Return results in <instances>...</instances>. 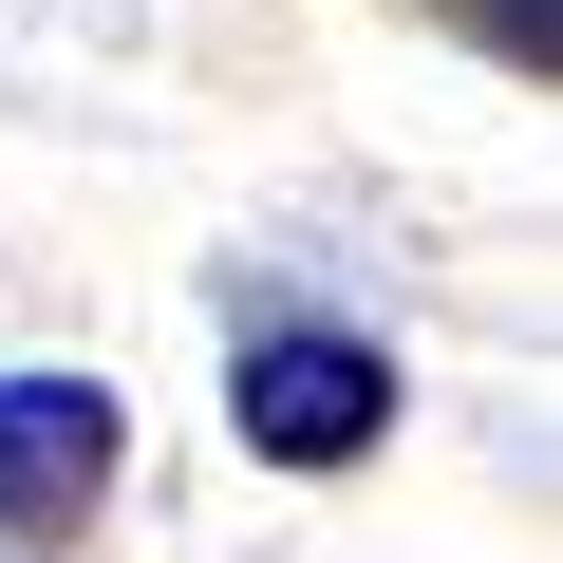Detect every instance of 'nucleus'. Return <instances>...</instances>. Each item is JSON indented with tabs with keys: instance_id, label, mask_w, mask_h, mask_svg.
<instances>
[{
	"instance_id": "nucleus-1",
	"label": "nucleus",
	"mask_w": 563,
	"mask_h": 563,
	"mask_svg": "<svg viewBox=\"0 0 563 563\" xmlns=\"http://www.w3.org/2000/svg\"><path fill=\"white\" fill-rule=\"evenodd\" d=\"M225 432L263 451V470H357L376 432H395V357L357 339V320H244V357H225Z\"/></svg>"
},
{
	"instance_id": "nucleus-2",
	"label": "nucleus",
	"mask_w": 563,
	"mask_h": 563,
	"mask_svg": "<svg viewBox=\"0 0 563 563\" xmlns=\"http://www.w3.org/2000/svg\"><path fill=\"white\" fill-rule=\"evenodd\" d=\"M113 395L95 376H0V563H57L76 526H95V488H113Z\"/></svg>"
},
{
	"instance_id": "nucleus-3",
	"label": "nucleus",
	"mask_w": 563,
	"mask_h": 563,
	"mask_svg": "<svg viewBox=\"0 0 563 563\" xmlns=\"http://www.w3.org/2000/svg\"><path fill=\"white\" fill-rule=\"evenodd\" d=\"M413 20H451L488 76H563V0H413Z\"/></svg>"
}]
</instances>
